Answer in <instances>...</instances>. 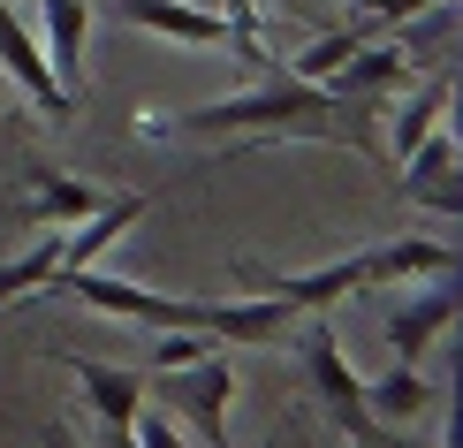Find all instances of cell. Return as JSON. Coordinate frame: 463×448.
<instances>
[{
  "instance_id": "1",
  "label": "cell",
  "mask_w": 463,
  "mask_h": 448,
  "mask_svg": "<svg viewBox=\"0 0 463 448\" xmlns=\"http://www.w3.org/2000/svg\"><path fill=\"white\" fill-rule=\"evenodd\" d=\"M137 138H319V145H357L373 152V129L357 122L350 107L335 100L326 84H304L266 62L259 84L243 100H213V107H190V114H137Z\"/></svg>"
},
{
  "instance_id": "2",
  "label": "cell",
  "mask_w": 463,
  "mask_h": 448,
  "mask_svg": "<svg viewBox=\"0 0 463 448\" xmlns=\"http://www.w3.org/2000/svg\"><path fill=\"white\" fill-rule=\"evenodd\" d=\"M411 274H456V251L433 243V236H395V243L357 251V259L319 266V274H259L250 259L236 266L243 289H266V297H281V304H297V311H326V304L357 297V289H373V281H411Z\"/></svg>"
},
{
  "instance_id": "3",
  "label": "cell",
  "mask_w": 463,
  "mask_h": 448,
  "mask_svg": "<svg viewBox=\"0 0 463 448\" xmlns=\"http://www.w3.org/2000/svg\"><path fill=\"white\" fill-rule=\"evenodd\" d=\"M304 349V373H312V396H319V418L335 425L342 441H357V448H380L388 441V425H380L373 411H364V380L350 373V357H342V342H335V327L312 319V327H288Z\"/></svg>"
},
{
  "instance_id": "4",
  "label": "cell",
  "mask_w": 463,
  "mask_h": 448,
  "mask_svg": "<svg viewBox=\"0 0 463 448\" xmlns=\"http://www.w3.org/2000/svg\"><path fill=\"white\" fill-rule=\"evenodd\" d=\"M137 31L152 38H175V46H236L250 69H266V38L243 31L236 15H213V8H190V0H114Z\"/></svg>"
},
{
  "instance_id": "5",
  "label": "cell",
  "mask_w": 463,
  "mask_h": 448,
  "mask_svg": "<svg viewBox=\"0 0 463 448\" xmlns=\"http://www.w3.org/2000/svg\"><path fill=\"white\" fill-rule=\"evenodd\" d=\"M160 396L183 411V434H190V441H205V448L228 441V396H236V373L221 365V349H205V357L160 373Z\"/></svg>"
},
{
  "instance_id": "6",
  "label": "cell",
  "mask_w": 463,
  "mask_h": 448,
  "mask_svg": "<svg viewBox=\"0 0 463 448\" xmlns=\"http://www.w3.org/2000/svg\"><path fill=\"white\" fill-rule=\"evenodd\" d=\"M411 76V38H364V46L326 76V91H335L342 107L357 114V122H373V107L388 100V91Z\"/></svg>"
},
{
  "instance_id": "7",
  "label": "cell",
  "mask_w": 463,
  "mask_h": 448,
  "mask_svg": "<svg viewBox=\"0 0 463 448\" xmlns=\"http://www.w3.org/2000/svg\"><path fill=\"white\" fill-rule=\"evenodd\" d=\"M402 198L449 213V221L463 213V160H456V138H449V129H426V138L402 152Z\"/></svg>"
},
{
  "instance_id": "8",
  "label": "cell",
  "mask_w": 463,
  "mask_h": 448,
  "mask_svg": "<svg viewBox=\"0 0 463 448\" xmlns=\"http://www.w3.org/2000/svg\"><path fill=\"white\" fill-rule=\"evenodd\" d=\"M0 69L15 76V84H24V100L46 114V122H76V100L61 84H53V69H46V46H38V38L15 24L8 15V0H0Z\"/></svg>"
},
{
  "instance_id": "9",
  "label": "cell",
  "mask_w": 463,
  "mask_h": 448,
  "mask_svg": "<svg viewBox=\"0 0 463 448\" xmlns=\"http://www.w3.org/2000/svg\"><path fill=\"white\" fill-rule=\"evenodd\" d=\"M61 365H69L76 396L99 411L107 441H129V425H137V411H145V380H137V373H122V365H99V357H61Z\"/></svg>"
},
{
  "instance_id": "10",
  "label": "cell",
  "mask_w": 463,
  "mask_h": 448,
  "mask_svg": "<svg viewBox=\"0 0 463 448\" xmlns=\"http://www.w3.org/2000/svg\"><path fill=\"white\" fill-rule=\"evenodd\" d=\"M8 167L24 175V190H31L24 221H84V213L99 205V190H91V183H76V175H61L53 160H38V152H24V145L8 152Z\"/></svg>"
},
{
  "instance_id": "11",
  "label": "cell",
  "mask_w": 463,
  "mask_h": 448,
  "mask_svg": "<svg viewBox=\"0 0 463 448\" xmlns=\"http://www.w3.org/2000/svg\"><path fill=\"white\" fill-rule=\"evenodd\" d=\"M456 327V281L440 274V289H426V297L411 304H388V342H395V365H418L426 349Z\"/></svg>"
},
{
  "instance_id": "12",
  "label": "cell",
  "mask_w": 463,
  "mask_h": 448,
  "mask_svg": "<svg viewBox=\"0 0 463 448\" xmlns=\"http://www.w3.org/2000/svg\"><path fill=\"white\" fill-rule=\"evenodd\" d=\"M84 38H91V8L84 0H46V69H53V84L69 91L76 107H84Z\"/></svg>"
},
{
  "instance_id": "13",
  "label": "cell",
  "mask_w": 463,
  "mask_h": 448,
  "mask_svg": "<svg viewBox=\"0 0 463 448\" xmlns=\"http://www.w3.org/2000/svg\"><path fill=\"white\" fill-rule=\"evenodd\" d=\"M145 213H152V190H122V198H99V205L84 213V228H76V236H61V266H53V274H69V266H91L114 236H129V221H145Z\"/></svg>"
},
{
  "instance_id": "14",
  "label": "cell",
  "mask_w": 463,
  "mask_h": 448,
  "mask_svg": "<svg viewBox=\"0 0 463 448\" xmlns=\"http://www.w3.org/2000/svg\"><path fill=\"white\" fill-rule=\"evenodd\" d=\"M449 107H456V62L440 69V76H426V84L411 91V107L395 114V160H402V152H411L418 138H426V129H440V122H449Z\"/></svg>"
},
{
  "instance_id": "15",
  "label": "cell",
  "mask_w": 463,
  "mask_h": 448,
  "mask_svg": "<svg viewBox=\"0 0 463 448\" xmlns=\"http://www.w3.org/2000/svg\"><path fill=\"white\" fill-rule=\"evenodd\" d=\"M426 403H433V380L418 373V365H395V373L364 380V411H373L380 425H388V418H411V411H426Z\"/></svg>"
},
{
  "instance_id": "16",
  "label": "cell",
  "mask_w": 463,
  "mask_h": 448,
  "mask_svg": "<svg viewBox=\"0 0 463 448\" xmlns=\"http://www.w3.org/2000/svg\"><path fill=\"white\" fill-rule=\"evenodd\" d=\"M53 266H61V236H38L24 259H0V304H15V297H31V289H46Z\"/></svg>"
},
{
  "instance_id": "17",
  "label": "cell",
  "mask_w": 463,
  "mask_h": 448,
  "mask_svg": "<svg viewBox=\"0 0 463 448\" xmlns=\"http://www.w3.org/2000/svg\"><path fill=\"white\" fill-rule=\"evenodd\" d=\"M357 46H364V31H319L312 46H304L297 62H288V76H304V84H326V76H335L342 62H350Z\"/></svg>"
},
{
  "instance_id": "18",
  "label": "cell",
  "mask_w": 463,
  "mask_h": 448,
  "mask_svg": "<svg viewBox=\"0 0 463 448\" xmlns=\"http://www.w3.org/2000/svg\"><path fill=\"white\" fill-rule=\"evenodd\" d=\"M357 8H364V24H411V15H426V8H449V0H357Z\"/></svg>"
},
{
  "instance_id": "19",
  "label": "cell",
  "mask_w": 463,
  "mask_h": 448,
  "mask_svg": "<svg viewBox=\"0 0 463 448\" xmlns=\"http://www.w3.org/2000/svg\"><path fill=\"white\" fill-rule=\"evenodd\" d=\"M129 441H152V448H167V441H190V434H183V418H160V411H137V425H129Z\"/></svg>"
}]
</instances>
